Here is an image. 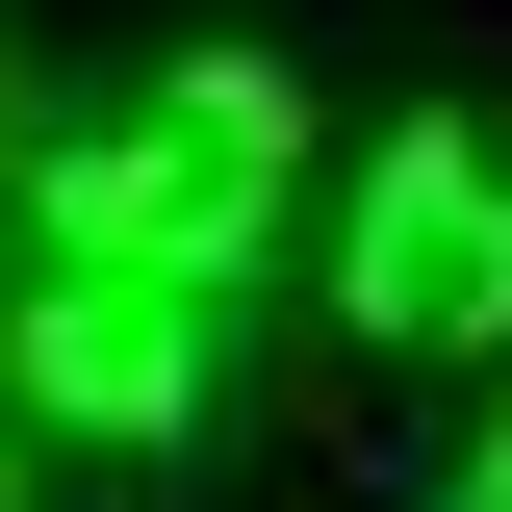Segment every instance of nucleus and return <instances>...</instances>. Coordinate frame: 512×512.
<instances>
[{"instance_id": "obj_4", "label": "nucleus", "mask_w": 512, "mask_h": 512, "mask_svg": "<svg viewBox=\"0 0 512 512\" xmlns=\"http://www.w3.org/2000/svg\"><path fill=\"white\" fill-rule=\"evenodd\" d=\"M436 512H512V410H487V436H461V487H436Z\"/></svg>"}, {"instance_id": "obj_2", "label": "nucleus", "mask_w": 512, "mask_h": 512, "mask_svg": "<svg viewBox=\"0 0 512 512\" xmlns=\"http://www.w3.org/2000/svg\"><path fill=\"white\" fill-rule=\"evenodd\" d=\"M333 308L384 333V359H487L512 333V128H384L359 205H333Z\"/></svg>"}, {"instance_id": "obj_1", "label": "nucleus", "mask_w": 512, "mask_h": 512, "mask_svg": "<svg viewBox=\"0 0 512 512\" xmlns=\"http://www.w3.org/2000/svg\"><path fill=\"white\" fill-rule=\"evenodd\" d=\"M282 180H308L282 52H154V77L52 154V256H77V282H180V308H231L256 231H282Z\"/></svg>"}, {"instance_id": "obj_3", "label": "nucleus", "mask_w": 512, "mask_h": 512, "mask_svg": "<svg viewBox=\"0 0 512 512\" xmlns=\"http://www.w3.org/2000/svg\"><path fill=\"white\" fill-rule=\"evenodd\" d=\"M26 410H52V436H180L205 410V308L180 282H26Z\"/></svg>"}, {"instance_id": "obj_5", "label": "nucleus", "mask_w": 512, "mask_h": 512, "mask_svg": "<svg viewBox=\"0 0 512 512\" xmlns=\"http://www.w3.org/2000/svg\"><path fill=\"white\" fill-rule=\"evenodd\" d=\"M0 512H26V461H0Z\"/></svg>"}]
</instances>
